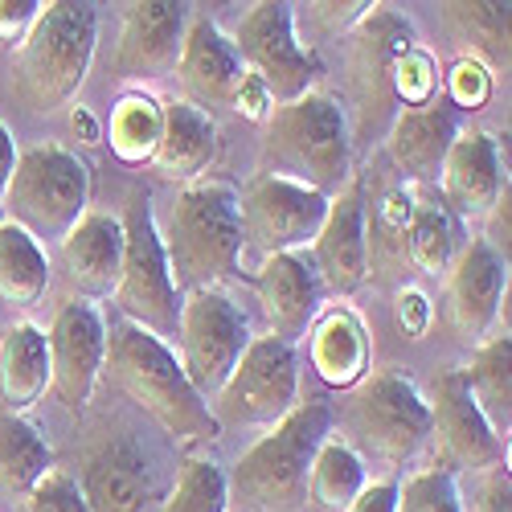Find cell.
<instances>
[{
    "label": "cell",
    "mask_w": 512,
    "mask_h": 512,
    "mask_svg": "<svg viewBox=\"0 0 512 512\" xmlns=\"http://www.w3.org/2000/svg\"><path fill=\"white\" fill-rule=\"evenodd\" d=\"M259 177H279L336 197L353 177V127L345 107L324 91L275 107L263 123Z\"/></svg>",
    "instance_id": "6da1fadb"
},
{
    "label": "cell",
    "mask_w": 512,
    "mask_h": 512,
    "mask_svg": "<svg viewBox=\"0 0 512 512\" xmlns=\"http://www.w3.org/2000/svg\"><path fill=\"white\" fill-rule=\"evenodd\" d=\"M111 381L132 398L144 414H152L168 435L185 447L213 443L222 435V422L213 418L209 402L189 386L177 353L160 345L136 324H115L107 332V365Z\"/></svg>",
    "instance_id": "7a4b0ae2"
},
{
    "label": "cell",
    "mask_w": 512,
    "mask_h": 512,
    "mask_svg": "<svg viewBox=\"0 0 512 512\" xmlns=\"http://www.w3.org/2000/svg\"><path fill=\"white\" fill-rule=\"evenodd\" d=\"M156 230L177 291H209L242 271L238 189L222 181L185 185Z\"/></svg>",
    "instance_id": "3957f363"
},
{
    "label": "cell",
    "mask_w": 512,
    "mask_h": 512,
    "mask_svg": "<svg viewBox=\"0 0 512 512\" xmlns=\"http://www.w3.org/2000/svg\"><path fill=\"white\" fill-rule=\"evenodd\" d=\"M99 46V13L78 0L41 5L37 25L13 50V95L25 111L50 115L78 95Z\"/></svg>",
    "instance_id": "277c9868"
},
{
    "label": "cell",
    "mask_w": 512,
    "mask_h": 512,
    "mask_svg": "<svg viewBox=\"0 0 512 512\" xmlns=\"http://www.w3.org/2000/svg\"><path fill=\"white\" fill-rule=\"evenodd\" d=\"M332 439V406L324 398H308L295 406L283 422L271 426L242 459L234 463V476L226 480L238 500L259 512H295L304 508L312 459Z\"/></svg>",
    "instance_id": "5b68a950"
},
{
    "label": "cell",
    "mask_w": 512,
    "mask_h": 512,
    "mask_svg": "<svg viewBox=\"0 0 512 512\" xmlns=\"http://www.w3.org/2000/svg\"><path fill=\"white\" fill-rule=\"evenodd\" d=\"M0 209L37 246L62 242L91 213V164L66 144H33L17 156Z\"/></svg>",
    "instance_id": "8992f818"
},
{
    "label": "cell",
    "mask_w": 512,
    "mask_h": 512,
    "mask_svg": "<svg viewBox=\"0 0 512 512\" xmlns=\"http://www.w3.org/2000/svg\"><path fill=\"white\" fill-rule=\"evenodd\" d=\"M345 70H349V103L357 140H386L394 123L398 95H394V66L398 58L418 46L414 25L394 5H369V13L345 33Z\"/></svg>",
    "instance_id": "52a82bcc"
},
{
    "label": "cell",
    "mask_w": 512,
    "mask_h": 512,
    "mask_svg": "<svg viewBox=\"0 0 512 512\" xmlns=\"http://www.w3.org/2000/svg\"><path fill=\"white\" fill-rule=\"evenodd\" d=\"M119 222H123V271L115 283V304L127 316V324L144 328L160 345H168V340H177L185 295L168 275V259L148 197L136 193Z\"/></svg>",
    "instance_id": "ba28073f"
},
{
    "label": "cell",
    "mask_w": 512,
    "mask_h": 512,
    "mask_svg": "<svg viewBox=\"0 0 512 512\" xmlns=\"http://www.w3.org/2000/svg\"><path fill=\"white\" fill-rule=\"evenodd\" d=\"M230 41H234L242 66L263 78V87L271 91L275 107L304 99L324 78L316 50H308L304 41L295 37V9L291 5H275V0L250 5L242 13V21L234 25Z\"/></svg>",
    "instance_id": "9c48e42d"
},
{
    "label": "cell",
    "mask_w": 512,
    "mask_h": 512,
    "mask_svg": "<svg viewBox=\"0 0 512 512\" xmlns=\"http://www.w3.org/2000/svg\"><path fill=\"white\" fill-rule=\"evenodd\" d=\"M349 422L365 451L386 463H406L431 443V406L398 369H373L357 381Z\"/></svg>",
    "instance_id": "30bf717a"
},
{
    "label": "cell",
    "mask_w": 512,
    "mask_h": 512,
    "mask_svg": "<svg viewBox=\"0 0 512 512\" xmlns=\"http://www.w3.org/2000/svg\"><path fill=\"white\" fill-rule=\"evenodd\" d=\"M250 340H254L250 320L226 291L209 287V291L185 295L181 324H177V345H181L177 361L201 398H213L226 386V377L242 361Z\"/></svg>",
    "instance_id": "8fae6325"
},
{
    "label": "cell",
    "mask_w": 512,
    "mask_h": 512,
    "mask_svg": "<svg viewBox=\"0 0 512 512\" xmlns=\"http://www.w3.org/2000/svg\"><path fill=\"white\" fill-rule=\"evenodd\" d=\"M300 406V357L295 345L254 336L226 386L213 394V418L238 426H275Z\"/></svg>",
    "instance_id": "7c38bea8"
},
{
    "label": "cell",
    "mask_w": 512,
    "mask_h": 512,
    "mask_svg": "<svg viewBox=\"0 0 512 512\" xmlns=\"http://www.w3.org/2000/svg\"><path fill=\"white\" fill-rule=\"evenodd\" d=\"M328 197L279 177H254L238 193V222H242V254L254 250L259 259L308 250L324 226Z\"/></svg>",
    "instance_id": "4fadbf2b"
},
{
    "label": "cell",
    "mask_w": 512,
    "mask_h": 512,
    "mask_svg": "<svg viewBox=\"0 0 512 512\" xmlns=\"http://www.w3.org/2000/svg\"><path fill=\"white\" fill-rule=\"evenodd\" d=\"M447 320L467 345H484L500 320L508 332V263L484 238L459 242L447 267Z\"/></svg>",
    "instance_id": "5bb4252c"
},
{
    "label": "cell",
    "mask_w": 512,
    "mask_h": 512,
    "mask_svg": "<svg viewBox=\"0 0 512 512\" xmlns=\"http://www.w3.org/2000/svg\"><path fill=\"white\" fill-rule=\"evenodd\" d=\"M50 390L66 410H82L95 398L107 365V320L95 304L74 300L58 308L50 332Z\"/></svg>",
    "instance_id": "9a60e30c"
},
{
    "label": "cell",
    "mask_w": 512,
    "mask_h": 512,
    "mask_svg": "<svg viewBox=\"0 0 512 512\" xmlns=\"http://www.w3.org/2000/svg\"><path fill=\"white\" fill-rule=\"evenodd\" d=\"M508 136L488 132V127H459L455 144L439 168V201L451 209V218H484L496 197L508 189L504 173Z\"/></svg>",
    "instance_id": "2e32d148"
},
{
    "label": "cell",
    "mask_w": 512,
    "mask_h": 512,
    "mask_svg": "<svg viewBox=\"0 0 512 512\" xmlns=\"http://www.w3.org/2000/svg\"><path fill=\"white\" fill-rule=\"evenodd\" d=\"M365 177L353 173L336 197H328L324 226L316 242L308 246L312 263L328 291L336 295H357L369 283V250H365Z\"/></svg>",
    "instance_id": "e0dca14e"
},
{
    "label": "cell",
    "mask_w": 512,
    "mask_h": 512,
    "mask_svg": "<svg viewBox=\"0 0 512 512\" xmlns=\"http://www.w3.org/2000/svg\"><path fill=\"white\" fill-rule=\"evenodd\" d=\"M426 406H431V439L439 443L447 463L476 467V472H496L504 463L508 443L492 431L480 406L472 402L459 369H443L435 377V394Z\"/></svg>",
    "instance_id": "ac0fdd59"
},
{
    "label": "cell",
    "mask_w": 512,
    "mask_h": 512,
    "mask_svg": "<svg viewBox=\"0 0 512 512\" xmlns=\"http://www.w3.org/2000/svg\"><path fill=\"white\" fill-rule=\"evenodd\" d=\"M254 291H259L271 336L283 340V345H295L300 336H308V328L316 324V316L324 308V295H328L308 250H291V254L267 259L259 267V275H254Z\"/></svg>",
    "instance_id": "d6986e66"
},
{
    "label": "cell",
    "mask_w": 512,
    "mask_h": 512,
    "mask_svg": "<svg viewBox=\"0 0 512 512\" xmlns=\"http://www.w3.org/2000/svg\"><path fill=\"white\" fill-rule=\"evenodd\" d=\"M189 5H168V0H144L127 5L115 46V70L123 78H164L177 70L185 29H189Z\"/></svg>",
    "instance_id": "ffe728a7"
},
{
    "label": "cell",
    "mask_w": 512,
    "mask_h": 512,
    "mask_svg": "<svg viewBox=\"0 0 512 512\" xmlns=\"http://www.w3.org/2000/svg\"><path fill=\"white\" fill-rule=\"evenodd\" d=\"M173 74L181 78L185 103H193L201 111H213V107L234 103V91H238L246 66L234 50V41L218 29V21H209L205 13H193Z\"/></svg>",
    "instance_id": "44dd1931"
},
{
    "label": "cell",
    "mask_w": 512,
    "mask_h": 512,
    "mask_svg": "<svg viewBox=\"0 0 512 512\" xmlns=\"http://www.w3.org/2000/svg\"><path fill=\"white\" fill-rule=\"evenodd\" d=\"M78 488L91 512H148L156 500V467L132 439H111L82 463Z\"/></svg>",
    "instance_id": "7402d4cb"
},
{
    "label": "cell",
    "mask_w": 512,
    "mask_h": 512,
    "mask_svg": "<svg viewBox=\"0 0 512 512\" xmlns=\"http://www.w3.org/2000/svg\"><path fill=\"white\" fill-rule=\"evenodd\" d=\"M459 136V111L447 99H431L426 107H406L386 127V148L390 160L414 185H426L439 177L447 160V148Z\"/></svg>",
    "instance_id": "603a6c76"
},
{
    "label": "cell",
    "mask_w": 512,
    "mask_h": 512,
    "mask_svg": "<svg viewBox=\"0 0 512 512\" xmlns=\"http://www.w3.org/2000/svg\"><path fill=\"white\" fill-rule=\"evenodd\" d=\"M62 267L70 287L87 300H107L115 295L123 271V222L115 213L91 209L66 238H62Z\"/></svg>",
    "instance_id": "cb8c5ba5"
},
{
    "label": "cell",
    "mask_w": 512,
    "mask_h": 512,
    "mask_svg": "<svg viewBox=\"0 0 512 512\" xmlns=\"http://www.w3.org/2000/svg\"><path fill=\"white\" fill-rule=\"evenodd\" d=\"M213 156H218V119L185 99H168L164 123H160V144L152 156V173H160L164 181L193 185L213 164Z\"/></svg>",
    "instance_id": "d4e9b609"
},
{
    "label": "cell",
    "mask_w": 512,
    "mask_h": 512,
    "mask_svg": "<svg viewBox=\"0 0 512 512\" xmlns=\"http://www.w3.org/2000/svg\"><path fill=\"white\" fill-rule=\"evenodd\" d=\"M308 361L332 390H353L369 373V328L353 308L320 312L308 328Z\"/></svg>",
    "instance_id": "484cf974"
},
{
    "label": "cell",
    "mask_w": 512,
    "mask_h": 512,
    "mask_svg": "<svg viewBox=\"0 0 512 512\" xmlns=\"http://www.w3.org/2000/svg\"><path fill=\"white\" fill-rule=\"evenodd\" d=\"M50 390V345L46 332L37 324L21 320L0 336V398H5V414H25L33 410Z\"/></svg>",
    "instance_id": "4316f807"
},
{
    "label": "cell",
    "mask_w": 512,
    "mask_h": 512,
    "mask_svg": "<svg viewBox=\"0 0 512 512\" xmlns=\"http://www.w3.org/2000/svg\"><path fill=\"white\" fill-rule=\"evenodd\" d=\"M439 13L447 33L467 50V58H476L488 74L508 70V5H500V0H451V5H439Z\"/></svg>",
    "instance_id": "83f0119b"
},
{
    "label": "cell",
    "mask_w": 512,
    "mask_h": 512,
    "mask_svg": "<svg viewBox=\"0 0 512 512\" xmlns=\"http://www.w3.org/2000/svg\"><path fill=\"white\" fill-rule=\"evenodd\" d=\"M508 365H512V340L508 336H488L484 345H476L472 361L459 369L467 394L480 406V414L488 418L492 431L508 443V426H512V381H508Z\"/></svg>",
    "instance_id": "f1b7e54d"
},
{
    "label": "cell",
    "mask_w": 512,
    "mask_h": 512,
    "mask_svg": "<svg viewBox=\"0 0 512 512\" xmlns=\"http://www.w3.org/2000/svg\"><path fill=\"white\" fill-rule=\"evenodd\" d=\"M455 250H459V222L451 218V209L435 193L418 189L414 213H410V230H406V263H410V271L447 275Z\"/></svg>",
    "instance_id": "f546056e"
},
{
    "label": "cell",
    "mask_w": 512,
    "mask_h": 512,
    "mask_svg": "<svg viewBox=\"0 0 512 512\" xmlns=\"http://www.w3.org/2000/svg\"><path fill=\"white\" fill-rule=\"evenodd\" d=\"M54 467V451L33 422L0 414V496L21 500Z\"/></svg>",
    "instance_id": "4dcf8cb0"
},
{
    "label": "cell",
    "mask_w": 512,
    "mask_h": 512,
    "mask_svg": "<svg viewBox=\"0 0 512 512\" xmlns=\"http://www.w3.org/2000/svg\"><path fill=\"white\" fill-rule=\"evenodd\" d=\"M50 291V259L25 230L0 222V300L13 308H33Z\"/></svg>",
    "instance_id": "1f68e13d"
},
{
    "label": "cell",
    "mask_w": 512,
    "mask_h": 512,
    "mask_svg": "<svg viewBox=\"0 0 512 512\" xmlns=\"http://www.w3.org/2000/svg\"><path fill=\"white\" fill-rule=\"evenodd\" d=\"M365 484L369 480H365L361 455L349 443H340V439H324V447L312 459L304 504L312 512H349V504L361 496Z\"/></svg>",
    "instance_id": "d6a6232c"
},
{
    "label": "cell",
    "mask_w": 512,
    "mask_h": 512,
    "mask_svg": "<svg viewBox=\"0 0 512 512\" xmlns=\"http://www.w3.org/2000/svg\"><path fill=\"white\" fill-rule=\"evenodd\" d=\"M160 123H164V103H156L144 91H123L111 107L103 140L111 144V156L123 164H152L160 144Z\"/></svg>",
    "instance_id": "836d02e7"
},
{
    "label": "cell",
    "mask_w": 512,
    "mask_h": 512,
    "mask_svg": "<svg viewBox=\"0 0 512 512\" xmlns=\"http://www.w3.org/2000/svg\"><path fill=\"white\" fill-rule=\"evenodd\" d=\"M414 197H418V185H402L381 197L373 213H365L369 275L386 271V267H406V230H410Z\"/></svg>",
    "instance_id": "e575fe53"
},
{
    "label": "cell",
    "mask_w": 512,
    "mask_h": 512,
    "mask_svg": "<svg viewBox=\"0 0 512 512\" xmlns=\"http://www.w3.org/2000/svg\"><path fill=\"white\" fill-rule=\"evenodd\" d=\"M230 508V484L226 472L213 459L189 455L177 472V484L160 500L156 512H226Z\"/></svg>",
    "instance_id": "d590c367"
},
{
    "label": "cell",
    "mask_w": 512,
    "mask_h": 512,
    "mask_svg": "<svg viewBox=\"0 0 512 512\" xmlns=\"http://www.w3.org/2000/svg\"><path fill=\"white\" fill-rule=\"evenodd\" d=\"M398 512H463V496L451 467H422L398 484Z\"/></svg>",
    "instance_id": "8d00e7d4"
},
{
    "label": "cell",
    "mask_w": 512,
    "mask_h": 512,
    "mask_svg": "<svg viewBox=\"0 0 512 512\" xmlns=\"http://www.w3.org/2000/svg\"><path fill=\"white\" fill-rule=\"evenodd\" d=\"M439 91V66L435 58L426 54L422 46H410L398 66H394V95H398V107H426Z\"/></svg>",
    "instance_id": "74e56055"
},
{
    "label": "cell",
    "mask_w": 512,
    "mask_h": 512,
    "mask_svg": "<svg viewBox=\"0 0 512 512\" xmlns=\"http://www.w3.org/2000/svg\"><path fill=\"white\" fill-rule=\"evenodd\" d=\"M21 512H91L87 496L78 488V476L50 467L25 496H21Z\"/></svg>",
    "instance_id": "f35d334b"
},
{
    "label": "cell",
    "mask_w": 512,
    "mask_h": 512,
    "mask_svg": "<svg viewBox=\"0 0 512 512\" xmlns=\"http://www.w3.org/2000/svg\"><path fill=\"white\" fill-rule=\"evenodd\" d=\"M447 103L455 111H480L488 99H492V74L476 62V58H459L451 70H447Z\"/></svg>",
    "instance_id": "ab89813d"
},
{
    "label": "cell",
    "mask_w": 512,
    "mask_h": 512,
    "mask_svg": "<svg viewBox=\"0 0 512 512\" xmlns=\"http://www.w3.org/2000/svg\"><path fill=\"white\" fill-rule=\"evenodd\" d=\"M431 316H435L431 295H426L422 287H398V295H394V320H398V328L410 340L426 336V328H431Z\"/></svg>",
    "instance_id": "60d3db41"
},
{
    "label": "cell",
    "mask_w": 512,
    "mask_h": 512,
    "mask_svg": "<svg viewBox=\"0 0 512 512\" xmlns=\"http://www.w3.org/2000/svg\"><path fill=\"white\" fill-rule=\"evenodd\" d=\"M365 13H369L365 0H320V5H308V17L328 37H345Z\"/></svg>",
    "instance_id": "b9f144b4"
},
{
    "label": "cell",
    "mask_w": 512,
    "mask_h": 512,
    "mask_svg": "<svg viewBox=\"0 0 512 512\" xmlns=\"http://www.w3.org/2000/svg\"><path fill=\"white\" fill-rule=\"evenodd\" d=\"M230 111H234V115H242V119H250V123H267V119H271L275 99H271V91L263 87V78H259V74H250V70L242 74Z\"/></svg>",
    "instance_id": "7bdbcfd3"
},
{
    "label": "cell",
    "mask_w": 512,
    "mask_h": 512,
    "mask_svg": "<svg viewBox=\"0 0 512 512\" xmlns=\"http://www.w3.org/2000/svg\"><path fill=\"white\" fill-rule=\"evenodd\" d=\"M37 17H41L37 0H0V41L17 50L25 33L37 25Z\"/></svg>",
    "instance_id": "ee69618b"
},
{
    "label": "cell",
    "mask_w": 512,
    "mask_h": 512,
    "mask_svg": "<svg viewBox=\"0 0 512 512\" xmlns=\"http://www.w3.org/2000/svg\"><path fill=\"white\" fill-rule=\"evenodd\" d=\"M508 234H512V189H504L496 197V205L484 213V234H480L504 263H508V250H512V238Z\"/></svg>",
    "instance_id": "f6af8a7d"
},
{
    "label": "cell",
    "mask_w": 512,
    "mask_h": 512,
    "mask_svg": "<svg viewBox=\"0 0 512 512\" xmlns=\"http://www.w3.org/2000/svg\"><path fill=\"white\" fill-rule=\"evenodd\" d=\"M349 512H398V480L365 484L361 496L349 504Z\"/></svg>",
    "instance_id": "bcb514c9"
},
{
    "label": "cell",
    "mask_w": 512,
    "mask_h": 512,
    "mask_svg": "<svg viewBox=\"0 0 512 512\" xmlns=\"http://www.w3.org/2000/svg\"><path fill=\"white\" fill-rule=\"evenodd\" d=\"M476 512H512L508 467H496V472L484 480V492H480V500H476Z\"/></svg>",
    "instance_id": "7dc6e473"
},
{
    "label": "cell",
    "mask_w": 512,
    "mask_h": 512,
    "mask_svg": "<svg viewBox=\"0 0 512 512\" xmlns=\"http://www.w3.org/2000/svg\"><path fill=\"white\" fill-rule=\"evenodd\" d=\"M70 136H74L82 148H95V144H103V127H99V119H95L87 107H74V111H70Z\"/></svg>",
    "instance_id": "c3c4849f"
},
{
    "label": "cell",
    "mask_w": 512,
    "mask_h": 512,
    "mask_svg": "<svg viewBox=\"0 0 512 512\" xmlns=\"http://www.w3.org/2000/svg\"><path fill=\"white\" fill-rule=\"evenodd\" d=\"M17 140H13V132L5 123H0V197H5V189H9V177H13V168H17Z\"/></svg>",
    "instance_id": "681fc988"
}]
</instances>
